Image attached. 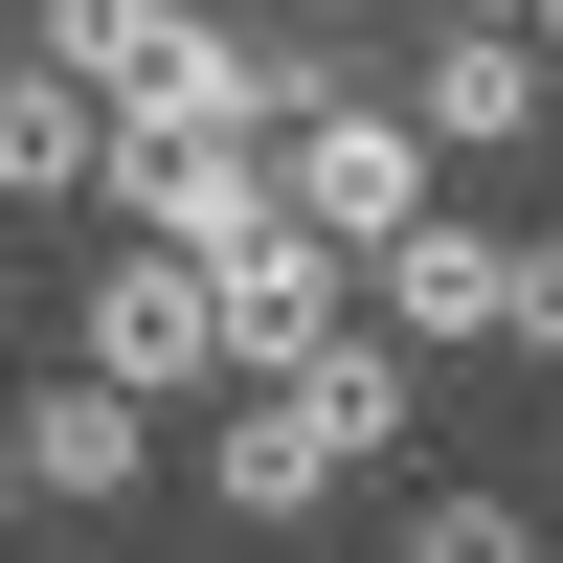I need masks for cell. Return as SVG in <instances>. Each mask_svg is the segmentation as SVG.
Here are the masks:
<instances>
[{
  "mask_svg": "<svg viewBox=\"0 0 563 563\" xmlns=\"http://www.w3.org/2000/svg\"><path fill=\"white\" fill-rule=\"evenodd\" d=\"M68 361H90L113 406L249 384V361H225V271H180V249H113V271H68Z\"/></svg>",
  "mask_w": 563,
  "mask_h": 563,
  "instance_id": "cell-1",
  "label": "cell"
},
{
  "mask_svg": "<svg viewBox=\"0 0 563 563\" xmlns=\"http://www.w3.org/2000/svg\"><path fill=\"white\" fill-rule=\"evenodd\" d=\"M271 203H294L339 271H384L406 225H429V135H406V90H339L316 135H271Z\"/></svg>",
  "mask_w": 563,
  "mask_h": 563,
  "instance_id": "cell-2",
  "label": "cell"
},
{
  "mask_svg": "<svg viewBox=\"0 0 563 563\" xmlns=\"http://www.w3.org/2000/svg\"><path fill=\"white\" fill-rule=\"evenodd\" d=\"M113 225L180 249V271H225L271 225V135H113Z\"/></svg>",
  "mask_w": 563,
  "mask_h": 563,
  "instance_id": "cell-3",
  "label": "cell"
},
{
  "mask_svg": "<svg viewBox=\"0 0 563 563\" xmlns=\"http://www.w3.org/2000/svg\"><path fill=\"white\" fill-rule=\"evenodd\" d=\"M563 90H541V23H429V68H406V135H429V158H496V135H541Z\"/></svg>",
  "mask_w": 563,
  "mask_h": 563,
  "instance_id": "cell-4",
  "label": "cell"
},
{
  "mask_svg": "<svg viewBox=\"0 0 563 563\" xmlns=\"http://www.w3.org/2000/svg\"><path fill=\"white\" fill-rule=\"evenodd\" d=\"M225 361H249V384H316V361H339V249H316L294 203L225 249Z\"/></svg>",
  "mask_w": 563,
  "mask_h": 563,
  "instance_id": "cell-5",
  "label": "cell"
},
{
  "mask_svg": "<svg viewBox=\"0 0 563 563\" xmlns=\"http://www.w3.org/2000/svg\"><path fill=\"white\" fill-rule=\"evenodd\" d=\"M135 474H158V406H113L90 361H45V384H23V496H45V519H113Z\"/></svg>",
  "mask_w": 563,
  "mask_h": 563,
  "instance_id": "cell-6",
  "label": "cell"
},
{
  "mask_svg": "<svg viewBox=\"0 0 563 563\" xmlns=\"http://www.w3.org/2000/svg\"><path fill=\"white\" fill-rule=\"evenodd\" d=\"M0 203H113V90L0 45Z\"/></svg>",
  "mask_w": 563,
  "mask_h": 563,
  "instance_id": "cell-7",
  "label": "cell"
},
{
  "mask_svg": "<svg viewBox=\"0 0 563 563\" xmlns=\"http://www.w3.org/2000/svg\"><path fill=\"white\" fill-rule=\"evenodd\" d=\"M496 316H519V249H496V225H406V249H384V339L406 361H429V339H496Z\"/></svg>",
  "mask_w": 563,
  "mask_h": 563,
  "instance_id": "cell-8",
  "label": "cell"
},
{
  "mask_svg": "<svg viewBox=\"0 0 563 563\" xmlns=\"http://www.w3.org/2000/svg\"><path fill=\"white\" fill-rule=\"evenodd\" d=\"M203 496H225V519H316V496H339V429H316L294 384H225V429H203Z\"/></svg>",
  "mask_w": 563,
  "mask_h": 563,
  "instance_id": "cell-9",
  "label": "cell"
},
{
  "mask_svg": "<svg viewBox=\"0 0 563 563\" xmlns=\"http://www.w3.org/2000/svg\"><path fill=\"white\" fill-rule=\"evenodd\" d=\"M316 429H339V474H361V451H406V406H429V361H406V339H339V361H316Z\"/></svg>",
  "mask_w": 563,
  "mask_h": 563,
  "instance_id": "cell-10",
  "label": "cell"
},
{
  "mask_svg": "<svg viewBox=\"0 0 563 563\" xmlns=\"http://www.w3.org/2000/svg\"><path fill=\"white\" fill-rule=\"evenodd\" d=\"M384 563H541V519H519V496H406Z\"/></svg>",
  "mask_w": 563,
  "mask_h": 563,
  "instance_id": "cell-11",
  "label": "cell"
},
{
  "mask_svg": "<svg viewBox=\"0 0 563 563\" xmlns=\"http://www.w3.org/2000/svg\"><path fill=\"white\" fill-rule=\"evenodd\" d=\"M496 339H519V361H563V225L519 249V316H496Z\"/></svg>",
  "mask_w": 563,
  "mask_h": 563,
  "instance_id": "cell-12",
  "label": "cell"
},
{
  "mask_svg": "<svg viewBox=\"0 0 563 563\" xmlns=\"http://www.w3.org/2000/svg\"><path fill=\"white\" fill-rule=\"evenodd\" d=\"M23 519H45V496H23V429H0V541H23Z\"/></svg>",
  "mask_w": 563,
  "mask_h": 563,
  "instance_id": "cell-13",
  "label": "cell"
},
{
  "mask_svg": "<svg viewBox=\"0 0 563 563\" xmlns=\"http://www.w3.org/2000/svg\"><path fill=\"white\" fill-rule=\"evenodd\" d=\"M541 68H563V0H541Z\"/></svg>",
  "mask_w": 563,
  "mask_h": 563,
  "instance_id": "cell-14",
  "label": "cell"
},
{
  "mask_svg": "<svg viewBox=\"0 0 563 563\" xmlns=\"http://www.w3.org/2000/svg\"><path fill=\"white\" fill-rule=\"evenodd\" d=\"M316 23H361V0H316Z\"/></svg>",
  "mask_w": 563,
  "mask_h": 563,
  "instance_id": "cell-15",
  "label": "cell"
}]
</instances>
